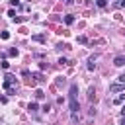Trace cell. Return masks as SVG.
<instances>
[{
    "mask_svg": "<svg viewBox=\"0 0 125 125\" xmlns=\"http://www.w3.org/2000/svg\"><path fill=\"white\" fill-rule=\"evenodd\" d=\"M35 98H37V100H43V98H45V92H43V90H35Z\"/></svg>",
    "mask_w": 125,
    "mask_h": 125,
    "instance_id": "12",
    "label": "cell"
},
{
    "mask_svg": "<svg viewBox=\"0 0 125 125\" xmlns=\"http://www.w3.org/2000/svg\"><path fill=\"white\" fill-rule=\"evenodd\" d=\"M76 96H78V86L76 84H70V90H68V105H70V113H78V100H76Z\"/></svg>",
    "mask_w": 125,
    "mask_h": 125,
    "instance_id": "1",
    "label": "cell"
},
{
    "mask_svg": "<svg viewBox=\"0 0 125 125\" xmlns=\"http://www.w3.org/2000/svg\"><path fill=\"white\" fill-rule=\"evenodd\" d=\"M31 39L37 41V43H45V35L43 33H35V35H31Z\"/></svg>",
    "mask_w": 125,
    "mask_h": 125,
    "instance_id": "6",
    "label": "cell"
},
{
    "mask_svg": "<svg viewBox=\"0 0 125 125\" xmlns=\"http://www.w3.org/2000/svg\"><path fill=\"white\" fill-rule=\"evenodd\" d=\"M121 115H123V117H125V105H123V107H121Z\"/></svg>",
    "mask_w": 125,
    "mask_h": 125,
    "instance_id": "23",
    "label": "cell"
},
{
    "mask_svg": "<svg viewBox=\"0 0 125 125\" xmlns=\"http://www.w3.org/2000/svg\"><path fill=\"white\" fill-rule=\"evenodd\" d=\"M64 23H66V25H70V23H74V16H72V14H68V16H64Z\"/></svg>",
    "mask_w": 125,
    "mask_h": 125,
    "instance_id": "9",
    "label": "cell"
},
{
    "mask_svg": "<svg viewBox=\"0 0 125 125\" xmlns=\"http://www.w3.org/2000/svg\"><path fill=\"white\" fill-rule=\"evenodd\" d=\"M8 66H10V62H8V61H2V68H4V70H8Z\"/></svg>",
    "mask_w": 125,
    "mask_h": 125,
    "instance_id": "19",
    "label": "cell"
},
{
    "mask_svg": "<svg viewBox=\"0 0 125 125\" xmlns=\"http://www.w3.org/2000/svg\"><path fill=\"white\" fill-rule=\"evenodd\" d=\"M8 55H10V57H18V49H10Z\"/></svg>",
    "mask_w": 125,
    "mask_h": 125,
    "instance_id": "16",
    "label": "cell"
},
{
    "mask_svg": "<svg viewBox=\"0 0 125 125\" xmlns=\"http://www.w3.org/2000/svg\"><path fill=\"white\" fill-rule=\"evenodd\" d=\"M121 125H125V117H123V119H121Z\"/></svg>",
    "mask_w": 125,
    "mask_h": 125,
    "instance_id": "24",
    "label": "cell"
},
{
    "mask_svg": "<svg viewBox=\"0 0 125 125\" xmlns=\"http://www.w3.org/2000/svg\"><path fill=\"white\" fill-rule=\"evenodd\" d=\"M31 78H35V82H39V84H41V82H45V78H43V74H41V72H33V74H31Z\"/></svg>",
    "mask_w": 125,
    "mask_h": 125,
    "instance_id": "7",
    "label": "cell"
},
{
    "mask_svg": "<svg viewBox=\"0 0 125 125\" xmlns=\"http://www.w3.org/2000/svg\"><path fill=\"white\" fill-rule=\"evenodd\" d=\"M96 4H98V8H105L107 6V0H96Z\"/></svg>",
    "mask_w": 125,
    "mask_h": 125,
    "instance_id": "14",
    "label": "cell"
},
{
    "mask_svg": "<svg viewBox=\"0 0 125 125\" xmlns=\"http://www.w3.org/2000/svg\"><path fill=\"white\" fill-rule=\"evenodd\" d=\"M123 102H125V94H121V96H117V98L113 100V104H115V105H121Z\"/></svg>",
    "mask_w": 125,
    "mask_h": 125,
    "instance_id": "8",
    "label": "cell"
},
{
    "mask_svg": "<svg viewBox=\"0 0 125 125\" xmlns=\"http://www.w3.org/2000/svg\"><path fill=\"white\" fill-rule=\"evenodd\" d=\"M14 82H16V76H14V74H6V76H4V84H2V86H4V90H8Z\"/></svg>",
    "mask_w": 125,
    "mask_h": 125,
    "instance_id": "2",
    "label": "cell"
},
{
    "mask_svg": "<svg viewBox=\"0 0 125 125\" xmlns=\"http://www.w3.org/2000/svg\"><path fill=\"white\" fill-rule=\"evenodd\" d=\"M88 100H90V102H94V100H96V94H94V88H90V90H88Z\"/></svg>",
    "mask_w": 125,
    "mask_h": 125,
    "instance_id": "13",
    "label": "cell"
},
{
    "mask_svg": "<svg viewBox=\"0 0 125 125\" xmlns=\"http://www.w3.org/2000/svg\"><path fill=\"white\" fill-rule=\"evenodd\" d=\"M78 43H88V39H86L84 35H80V37H78Z\"/></svg>",
    "mask_w": 125,
    "mask_h": 125,
    "instance_id": "18",
    "label": "cell"
},
{
    "mask_svg": "<svg viewBox=\"0 0 125 125\" xmlns=\"http://www.w3.org/2000/svg\"><path fill=\"white\" fill-rule=\"evenodd\" d=\"M0 37H2V39H10V33H8V31H2Z\"/></svg>",
    "mask_w": 125,
    "mask_h": 125,
    "instance_id": "17",
    "label": "cell"
},
{
    "mask_svg": "<svg viewBox=\"0 0 125 125\" xmlns=\"http://www.w3.org/2000/svg\"><path fill=\"white\" fill-rule=\"evenodd\" d=\"M119 82H121V84H125V72H123V74L119 76Z\"/></svg>",
    "mask_w": 125,
    "mask_h": 125,
    "instance_id": "21",
    "label": "cell"
},
{
    "mask_svg": "<svg viewBox=\"0 0 125 125\" xmlns=\"http://www.w3.org/2000/svg\"><path fill=\"white\" fill-rule=\"evenodd\" d=\"M96 59H98V55H92L88 59V70H94L96 68Z\"/></svg>",
    "mask_w": 125,
    "mask_h": 125,
    "instance_id": "5",
    "label": "cell"
},
{
    "mask_svg": "<svg viewBox=\"0 0 125 125\" xmlns=\"http://www.w3.org/2000/svg\"><path fill=\"white\" fill-rule=\"evenodd\" d=\"M123 6H125V0H115V2H113V8H117V10L123 8Z\"/></svg>",
    "mask_w": 125,
    "mask_h": 125,
    "instance_id": "11",
    "label": "cell"
},
{
    "mask_svg": "<svg viewBox=\"0 0 125 125\" xmlns=\"http://www.w3.org/2000/svg\"><path fill=\"white\" fill-rule=\"evenodd\" d=\"M27 109H29V111H31V113H35V111H37V109H39V105H37V104H35V102H31V104H29V105H27Z\"/></svg>",
    "mask_w": 125,
    "mask_h": 125,
    "instance_id": "10",
    "label": "cell"
},
{
    "mask_svg": "<svg viewBox=\"0 0 125 125\" xmlns=\"http://www.w3.org/2000/svg\"><path fill=\"white\" fill-rule=\"evenodd\" d=\"M25 20H27L25 16H18V18H14V21H16V23H21V21H25Z\"/></svg>",
    "mask_w": 125,
    "mask_h": 125,
    "instance_id": "15",
    "label": "cell"
},
{
    "mask_svg": "<svg viewBox=\"0 0 125 125\" xmlns=\"http://www.w3.org/2000/svg\"><path fill=\"white\" fill-rule=\"evenodd\" d=\"M113 64H115V66H123V64H125V55H117V57L113 59Z\"/></svg>",
    "mask_w": 125,
    "mask_h": 125,
    "instance_id": "4",
    "label": "cell"
},
{
    "mask_svg": "<svg viewBox=\"0 0 125 125\" xmlns=\"http://www.w3.org/2000/svg\"><path fill=\"white\" fill-rule=\"evenodd\" d=\"M21 76H25V78H27V76H29V70H27V68H23V70H21Z\"/></svg>",
    "mask_w": 125,
    "mask_h": 125,
    "instance_id": "20",
    "label": "cell"
},
{
    "mask_svg": "<svg viewBox=\"0 0 125 125\" xmlns=\"http://www.w3.org/2000/svg\"><path fill=\"white\" fill-rule=\"evenodd\" d=\"M123 90H125V84H121V82H117V84H111V86H109V92H113V94L123 92Z\"/></svg>",
    "mask_w": 125,
    "mask_h": 125,
    "instance_id": "3",
    "label": "cell"
},
{
    "mask_svg": "<svg viewBox=\"0 0 125 125\" xmlns=\"http://www.w3.org/2000/svg\"><path fill=\"white\" fill-rule=\"evenodd\" d=\"M12 2V6H20V0H10Z\"/></svg>",
    "mask_w": 125,
    "mask_h": 125,
    "instance_id": "22",
    "label": "cell"
}]
</instances>
